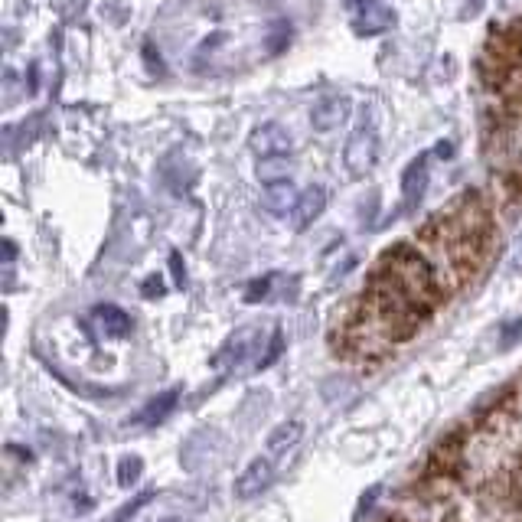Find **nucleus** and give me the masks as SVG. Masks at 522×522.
<instances>
[{
	"label": "nucleus",
	"mask_w": 522,
	"mask_h": 522,
	"mask_svg": "<svg viewBox=\"0 0 522 522\" xmlns=\"http://www.w3.org/2000/svg\"><path fill=\"white\" fill-rule=\"evenodd\" d=\"M379 160V134L372 124H363L350 134V141L343 147V164L350 170V177H366Z\"/></svg>",
	"instance_id": "1"
},
{
	"label": "nucleus",
	"mask_w": 522,
	"mask_h": 522,
	"mask_svg": "<svg viewBox=\"0 0 522 522\" xmlns=\"http://www.w3.org/2000/svg\"><path fill=\"white\" fill-rule=\"evenodd\" d=\"M248 147L258 154V160H271V157H288L291 154V134L281 128L278 121H268L261 128L252 131Z\"/></svg>",
	"instance_id": "2"
},
{
	"label": "nucleus",
	"mask_w": 522,
	"mask_h": 522,
	"mask_svg": "<svg viewBox=\"0 0 522 522\" xmlns=\"http://www.w3.org/2000/svg\"><path fill=\"white\" fill-rule=\"evenodd\" d=\"M275 464H278V457H271V454L255 457V461L242 470V477L235 480V496H242V500L258 496L271 480H275Z\"/></svg>",
	"instance_id": "3"
},
{
	"label": "nucleus",
	"mask_w": 522,
	"mask_h": 522,
	"mask_svg": "<svg viewBox=\"0 0 522 522\" xmlns=\"http://www.w3.org/2000/svg\"><path fill=\"white\" fill-rule=\"evenodd\" d=\"M258 343H261V330H258V327H242V330H235L232 337H229V343L219 350L216 366H219V369H226V366H242L245 359L258 350Z\"/></svg>",
	"instance_id": "4"
},
{
	"label": "nucleus",
	"mask_w": 522,
	"mask_h": 522,
	"mask_svg": "<svg viewBox=\"0 0 522 522\" xmlns=\"http://www.w3.org/2000/svg\"><path fill=\"white\" fill-rule=\"evenodd\" d=\"M392 27V14L379 0H353V30L359 36H376Z\"/></svg>",
	"instance_id": "5"
},
{
	"label": "nucleus",
	"mask_w": 522,
	"mask_h": 522,
	"mask_svg": "<svg viewBox=\"0 0 522 522\" xmlns=\"http://www.w3.org/2000/svg\"><path fill=\"white\" fill-rule=\"evenodd\" d=\"M327 209V193L320 190V186H310V190H304L301 196H297V203L291 209V222L297 232H304L310 222H317L320 213Z\"/></svg>",
	"instance_id": "6"
},
{
	"label": "nucleus",
	"mask_w": 522,
	"mask_h": 522,
	"mask_svg": "<svg viewBox=\"0 0 522 522\" xmlns=\"http://www.w3.org/2000/svg\"><path fill=\"white\" fill-rule=\"evenodd\" d=\"M346 115H350V98L346 95H327L323 102L314 105V111H310V121H314L317 131H333L337 124L346 121Z\"/></svg>",
	"instance_id": "7"
},
{
	"label": "nucleus",
	"mask_w": 522,
	"mask_h": 522,
	"mask_svg": "<svg viewBox=\"0 0 522 522\" xmlns=\"http://www.w3.org/2000/svg\"><path fill=\"white\" fill-rule=\"evenodd\" d=\"M92 320H95V327L105 333V337H128V333H131V317L124 314L121 307H115V304L95 307Z\"/></svg>",
	"instance_id": "8"
},
{
	"label": "nucleus",
	"mask_w": 522,
	"mask_h": 522,
	"mask_svg": "<svg viewBox=\"0 0 522 522\" xmlns=\"http://www.w3.org/2000/svg\"><path fill=\"white\" fill-rule=\"evenodd\" d=\"M425 186H428V154L412 160V167L405 170V180H402V196H405V206L412 209L421 203L425 196Z\"/></svg>",
	"instance_id": "9"
},
{
	"label": "nucleus",
	"mask_w": 522,
	"mask_h": 522,
	"mask_svg": "<svg viewBox=\"0 0 522 522\" xmlns=\"http://www.w3.org/2000/svg\"><path fill=\"white\" fill-rule=\"evenodd\" d=\"M297 196H301V193H294V186H291L288 180H281V183H271V186H268V193H265V200H261V203H265L268 213L284 216L288 209H294Z\"/></svg>",
	"instance_id": "10"
},
{
	"label": "nucleus",
	"mask_w": 522,
	"mask_h": 522,
	"mask_svg": "<svg viewBox=\"0 0 522 522\" xmlns=\"http://www.w3.org/2000/svg\"><path fill=\"white\" fill-rule=\"evenodd\" d=\"M301 434H304V428L297 425V421H291V425H281V428L268 438V454H271V457H281L284 451H291V447H294L297 441H301Z\"/></svg>",
	"instance_id": "11"
},
{
	"label": "nucleus",
	"mask_w": 522,
	"mask_h": 522,
	"mask_svg": "<svg viewBox=\"0 0 522 522\" xmlns=\"http://www.w3.org/2000/svg\"><path fill=\"white\" fill-rule=\"evenodd\" d=\"M177 405V389H170L164 395H157V399L144 408V412L138 415V425H157L160 418H167L170 415V408Z\"/></svg>",
	"instance_id": "12"
},
{
	"label": "nucleus",
	"mask_w": 522,
	"mask_h": 522,
	"mask_svg": "<svg viewBox=\"0 0 522 522\" xmlns=\"http://www.w3.org/2000/svg\"><path fill=\"white\" fill-rule=\"evenodd\" d=\"M275 160H281V157H271V160H258V177L265 180L268 186H271V183H281V180H288V170H284L281 164H275Z\"/></svg>",
	"instance_id": "13"
},
{
	"label": "nucleus",
	"mask_w": 522,
	"mask_h": 522,
	"mask_svg": "<svg viewBox=\"0 0 522 522\" xmlns=\"http://www.w3.org/2000/svg\"><path fill=\"white\" fill-rule=\"evenodd\" d=\"M519 340H522V317L503 327V350H509V346L519 343Z\"/></svg>",
	"instance_id": "14"
},
{
	"label": "nucleus",
	"mask_w": 522,
	"mask_h": 522,
	"mask_svg": "<svg viewBox=\"0 0 522 522\" xmlns=\"http://www.w3.org/2000/svg\"><path fill=\"white\" fill-rule=\"evenodd\" d=\"M141 474V461L138 457H131V461H121V483L128 487V483H134Z\"/></svg>",
	"instance_id": "15"
},
{
	"label": "nucleus",
	"mask_w": 522,
	"mask_h": 522,
	"mask_svg": "<svg viewBox=\"0 0 522 522\" xmlns=\"http://www.w3.org/2000/svg\"><path fill=\"white\" fill-rule=\"evenodd\" d=\"M268 288H271V278H261V281H255L252 288L245 291V301H248V304H255L258 297H265V294H268Z\"/></svg>",
	"instance_id": "16"
},
{
	"label": "nucleus",
	"mask_w": 522,
	"mask_h": 522,
	"mask_svg": "<svg viewBox=\"0 0 522 522\" xmlns=\"http://www.w3.org/2000/svg\"><path fill=\"white\" fill-rule=\"evenodd\" d=\"M509 271H522V235L516 239L513 252H509Z\"/></svg>",
	"instance_id": "17"
},
{
	"label": "nucleus",
	"mask_w": 522,
	"mask_h": 522,
	"mask_svg": "<svg viewBox=\"0 0 522 522\" xmlns=\"http://www.w3.org/2000/svg\"><path fill=\"white\" fill-rule=\"evenodd\" d=\"M170 265H173V271H177V284H183L186 278H183V268H180V255H173V258H170Z\"/></svg>",
	"instance_id": "18"
},
{
	"label": "nucleus",
	"mask_w": 522,
	"mask_h": 522,
	"mask_svg": "<svg viewBox=\"0 0 522 522\" xmlns=\"http://www.w3.org/2000/svg\"><path fill=\"white\" fill-rule=\"evenodd\" d=\"M164 522H183V519H164Z\"/></svg>",
	"instance_id": "19"
}]
</instances>
